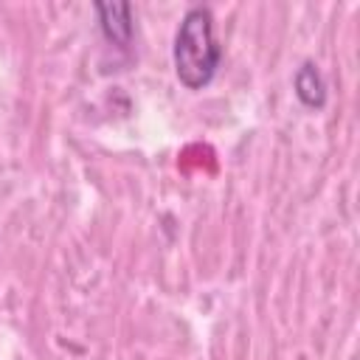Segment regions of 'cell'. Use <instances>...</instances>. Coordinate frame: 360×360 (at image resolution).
I'll use <instances>...</instances> for the list:
<instances>
[{"label": "cell", "instance_id": "obj_1", "mask_svg": "<svg viewBox=\"0 0 360 360\" xmlns=\"http://www.w3.org/2000/svg\"><path fill=\"white\" fill-rule=\"evenodd\" d=\"M174 73L188 90H202L222 62V48L214 37V14L205 6H194L183 14L174 34Z\"/></svg>", "mask_w": 360, "mask_h": 360}, {"label": "cell", "instance_id": "obj_2", "mask_svg": "<svg viewBox=\"0 0 360 360\" xmlns=\"http://www.w3.org/2000/svg\"><path fill=\"white\" fill-rule=\"evenodd\" d=\"M98 14V25L101 34L107 37V42L118 45V48H129L132 42V6L129 3H96L93 6Z\"/></svg>", "mask_w": 360, "mask_h": 360}, {"label": "cell", "instance_id": "obj_3", "mask_svg": "<svg viewBox=\"0 0 360 360\" xmlns=\"http://www.w3.org/2000/svg\"><path fill=\"white\" fill-rule=\"evenodd\" d=\"M295 96L304 107L309 110H321L326 104V84H323V76L321 70L312 65V62H304L298 70H295Z\"/></svg>", "mask_w": 360, "mask_h": 360}]
</instances>
